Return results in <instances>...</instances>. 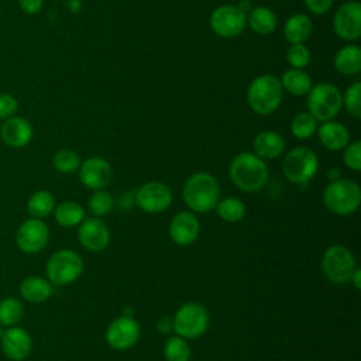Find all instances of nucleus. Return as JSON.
Listing matches in <instances>:
<instances>
[{"label":"nucleus","instance_id":"32","mask_svg":"<svg viewBox=\"0 0 361 361\" xmlns=\"http://www.w3.org/2000/svg\"><path fill=\"white\" fill-rule=\"evenodd\" d=\"M164 357L166 361H190L192 350L186 338L171 336L164 345Z\"/></svg>","mask_w":361,"mask_h":361},{"label":"nucleus","instance_id":"30","mask_svg":"<svg viewBox=\"0 0 361 361\" xmlns=\"http://www.w3.org/2000/svg\"><path fill=\"white\" fill-rule=\"evenodd\" d=\"M319 121L306 110V111H299L293 116L289 130L292 135L298 140H309L316 134Z\"/></svg>","mask_w":361,"mask_h":361},{"label":"nucleus","instance_id":"16","mask_svg":"<svg viewBox=\"0 0 361 361\" xmlns=\"http://www.w3.org/2000/svg\"><path fill=\"white\" fill-rule=\"evenodd\" d=\"M111 178V165L102 157H90L79 165V180L87 189H104L110 183Z\"/></svg>","mask_w":361,"mask_h":361},{"label":"nucleus","instance_id":"5","mask_svg":"<svg viewBox=\"0 0 361 361\" xmlns=\"http://www.w3.org/2000/svg\"><path fill=\"white\" fill-rule=\"evenodd\" d=\"M322 197L329 212L338 216H348L360 207L361 189L354 180L338 178L336 180H330L324 188Z\"/></svg>","mask_w":361,"mask_h":361},{"label":"nucleus","instance_id":"38","mask_svg":"<svg viewBox=\"0 0 361 361\" xmlns=\"http://www.w3.org/2000/svg\"><path fill=\"white\" fill-rule=\"evenodd\" d=\"M18 109L17 99L10 93H0V120L16 116Z\"/></svg>","mask_w":361,"mask_h":361},{"label":"nucleus","instance_id":"14","mask_svg":"<svg viewBox=\"0 0 361 361\" xmlns=\"http://www.w3.org/2000/svg\"><path fill=\"white\" fill-rule=\"evenodd\" d=\"M141 329L134 316H118L106 330V341L113 350H128L134 347L140 338Z\"/></svg>","mask_w":361,"mask_h":361},{"label":"nucleus","instance_id":"18","mask_svg":"<svg viewBox=\"0 0 361 361\" xmlns=\"http://www.w3.org/2000/svg\"><path fill=\"white\" fill-rule=\"evenodd\" d=\"M200 231V223L197 216L190 210L176 213L169 223L168 233L171 240L180 247L190 245L196 241Z\"/></svg>","mask_w":361,"mask_h":361},{"label":"nucleus","instance_id":"11","mask_svg":"<svg viewBox=\"0 0 361 361\" xmlns=\"http://www.w3.org/2000/svg\"><path fill=\"white\" fill-rule=\"evenodd\" d=\"M333 31L337 38L345 42H355L361 38L360 1L347 0L338 6L333 16Z\"/></svg>","mask_w":361,"mask_h":361},{"label":"nucleus","instance_id":"19","mask_svg":"<svg viewBox=\"0 0 361 361\" xmlns=\"http://www.w3.org/2000/svg\"><path fill=\"white\" fill-rule=\"evenodd\" d=\"M32 126L30 121L20 116L6 118L0 124V137L11 148H23L32 140Z\"/></svg>","mask_w":361,"mask_h":361},{"label":"nucleus","instance_id":"8","mask_svg":"<svg viewBox=\"0 0 361 361\" xmlns=\"http://www.w3.org/2000/svg\"><path fill=\"white\" fill-rule=\"evenodd\" d=\"M209 320V312L202 303L188 302L175 312L172 319V329L176 336H180L186 340H193L206 333Z\"/></svg>","mask_w":361,"mask_h":361},{"label":"nucleus","instance_id":"43","mask_svg":"<svg viewBox=\"0 0 361 361\" xmlns=\"http://www.w3.org/2000/svg\"><path fill=\"white\" fill-rule=\"evenodd\" d=\"M237 6H238V8H240L241 11H244L245 14L252 8V4H251L250 0H240V1L237 3Z\"/></svg>","mask_w":361,"mask_h":361},{"label":"nucleus","instance_id":"29","mask_svg":"<svg viewBox=\"0 0 361 361\" xmlns=\"http://www.w3.org/2000/svg\"><path fill=\"white\" fill-rule=\"evenodd\" d=\"M55 209V197L48 190L34 192L27 202V212L31 217L44 219L49 216Z\"/></svg>","mask_w":361,"mask_h":361},{"label":"nucleus","instance_id":"3","mask_svg":"<svg viewBox=\"0 0 361 361\" xmlns=\"http://www.w3.org/2000/svg\"><path fill=\"white\" fill-rule=\"evenodd\" d=\"M283 89L278 76L262 73L255 76L247 86V104L258 116H269L282 103Z\"/></svg>","mask_w":361,"mask_h":361},{"label":"nucleus","instance_id":"10","mask_svg":"<svg viewBox=\"0 0 361 361\" xmlns=\"http://www.w3.org/2000/svg\"><path fill=\"white\" fill-rule=\"evenodd\" d=\"M209 27L220 38H235L247 28V14L237 4H220L212 10Z\"/></svg>","mask_w":361,"mask_h":361},{"label":"nucleus","instance_id":"23","mask_svg":"<svg viewBox=\"0 0 361 361\" xmlns=\"http://www.w3.org/2000/svg\"><path fill=\"white\" fill-rule=\"evenodd\" d=\"M282 31L289 44H306L313 34V21L305 13H295L285 20Z\"/></svg>","mask_w":361,"mask_h":361},{"label":"nucleus","instance_id":"1","mask_svg":"<svg viewBox=\"0 0 361 361\" xmlns=\"http://www.w3.org/2000/svg\"><path fill=\"white\" fill-rule=\"evenodd\" d=\"M231 182L245 193L261 190L268 182V166L262 158L254 152L237 154L228 168Z\"/></svg>","mask_w":361,"mask_h":361},{"label":"nucleus","instance_id":"40","mask_svg":"<svg viewBox=\"0 0 361 361\" xmlns=\"http://www.w3.org/2000/svg\"><path fill=\"white\" fill-rule=\"evenodd\" d=\"M42 4H44V0H18L20 8L30 16L39 13V10L42 8Z\"/></svg>","mask_w":361,"mask_h":361},{"label":"nucleus","instance_id":"45","mask_svg":"<svg viewBox=\"0 0 361 361\" xmlns=\"http://www.w3.org/2000/svg\"><path fill=\"white\" fill-rule=\"evenodd\" d=\"M3 331H4V329H3V326L0 324V337H1V334H3Z\"/></svg>","mask_w":361,"mask_h":361},{"label":"nucleus","instance_id":"44","mask_svg":"<svg viewBox=\"0 0 361 361\" xmlns=\"http://www.w3.org/2000/svg\"><path fill=\"white\" fill-rule=\"evenodd\" d=\"M329 178H330V180H336V179H338V178H340V169H337V168H331V169L329 171Z\"/></svg>","mask_w":361,"mask_h":361},{"label":"nucleus","instance_id":"20","mask_svg":"<svg viewBox=\"0 0 361 361\" xmlns=\"http://www.w3.org/2000/svg\"><path fill=\"white\" fill-rule=\"evenodd\" d=\"M317 137L322 145L329 151H343L345 145L350 142V131L348 128L336 120H329L320 123L317 126Z\"/></svg>","mask_w":361,"mask_h":361},{"label":"nucleus","instance_id":"2","mask_svg":"<svg viewBox=\"0 0 361 361\" xmlns=\"http://www.w3.org/2000/svg\"><path fill=\"white\" fill-rule=\"evenodd\" d=\"M182 197L190 212L209 213L220 199L219 182L209 172H196L185 180Z\"/></svg>","mask_w":361,"mask_h":361},{"label":"nucleus","instance_id":"25","mask_svg":"<svg viewBox=\"0 0 361 361\" xmlns=\"http://www.w3.org/2000/svg\"><path fill=\"white\" fill-rule=\"evenodd\" d=\"M247 27L258 35H269L278 27V17L271 7L252 6L247 13Z\"/></svg>","mask_w":361,"mask_h":361},{"label":"nucleus","instance_id":"39","mask_svg":"<svg viewBox=\"0 0 361 361\" xmlns=\"http://www.w3.org/2000/svg\"><path fill=\"white\" fill-rule=\"evenodd\" d=\"M334 0H303L305 7L313 16H324L333 7Z\"/></svg>","mask_w":361,"mask_h":361},{"label":"nucleus","instance_id":"34","mask_svg":"<svg viewBox=\"0 0 361 361\" xmlns=\"http://www.w3.org/2000/svg\"><path fill=\"white\" fill-rule=\"evenodd\" d=\"M343 97V107L347 110V113L354 117L355 120L361 118V82L355 80L347 89L344 93H341Z\"/></svg>","mask_w":361,"mask_h":361},{"label":"nucleus","instance_id":"26","mask_svg":"<svg viewBox=\"0 0 361 361\" xmlns=\"http://www.w3.org/2000/svg\"><path fill=\"white\" fill-rule=\"evenodd\" d=\"M279 80L283 92L292 96H306L313 85L312 76L306 72V69L299 68L286 69Z\"/></svg>","mask_w":361,"mask_h":361},{"label":"nucleus","instance_id":"15","mask_svg":"<svg viewBox=\"0 0 361 361\" xmlns=\"http://www.w3.org/2000/svg\"><path fill=\"white\" fill-rule=\"evenodd\" d=\"M78 227V240L85 250L99 252L109 245L110 230L100 217H85Z\"/></svg>","mask_w":361,"mask_h":361},{"label":"nucleus","instance_id":"7","mask_svg":"<svg viewBox=\"0 0 361 361\" xmlns=\"http://www.w3.org/2000/svg\"><path fill=\"white\" fill-rule=\"evenodd\" d=\"M319 169V158L309 147H295L285 154L282 161L283 176L295 185L309 183Z\"/></svg>","mask_w":361,"mask_h":361},{"label":"nucleus","instance_id":"27","mask_svg":"<svg viewBox=\"0 0 361 361\" xmlns=\"http://www.w3.org/2000/svg\"><path fill=\"white\" fill-rule=\"evenodd\" d=\"M52 213H54L55 221L61 227H66V228L79 226L85 219V209L73 200H65L59 203L58 206H55Z\"/></svg>","mask_w":361,"mask_h":361},{"label":"nucleus","instance_id":"17","mask_svg":"<svg viewBox=\"0 0 361 361\" xmlns=\"http://www.w3.org/2000/svg\"><path fill=\"white\" fill-rule=\"evenodd\" d=\"M0 347L8 360L23 361L32 350V338L25 329L18 324L11 326L3 331L0 337Z\"/></svg>","mask_w":361,"mask_h":361},{"label":"nucleus","instance_id":"22","mask_svg":"<svg viewBox=\"0 0 361 361\" xmlns=\"http://www.w3.org/2000/svg\"><path fill=\"white\" fill-rule=\"evenodd\" d=\"M334 69L344 76H355L361 72V48L355 42H348L338 48L333 56Z\"/></svg>","mask_w":361,"mask_h":361},{"label":"nucleus","instance_id":"13","mask_svg":"<svg viewBox=\"0 0 361 361\" xmlns=\"http://www.w3.org/2000/svg\"><path fill=\"white\" fill-rule=\"evenodd\" d=\"M49 241V228L42 219L24 220L16 231L17 247L25 254L42 251Z\"/></svg>","mask_w":361,"mask_h":361},{"label":"nucleus","instance_id":"31","mask_svg":"<svg viewBox=\"0 0 361 361\" xmlns=\"http://www.w3.org/2000/svg\"><path fill=\"white\" fill-rule=\"evenodd\" d=\"M24 316L21 300L14 296H7L0 300V324L3 327L17 326Z\"/></svg>","mask_w":361,"mask_h":361},{"label":"nucleus","instance_id":"28","mask_svg":"<svg viewBox=\"0 0 361 361\" xmlns=\"http://www.w3.org/2000/svg\"><path fill=\"white\" fill-rule=\"evenodd\" d=\"M217 216L226 223H238L245 217V204L235 196H227L224 199H219L214 206Z\"/></svg>","mask_w":361,"mask_h":361},{"label":"nucleus","instance_id":"21","mask_svg":"<svg viewBox=\"0 0 361 361\" xmlns=\"http://www.w3.org/2000/svg\"><path fill=\"white\" fill-rule=\"evenodd\" d=\"M285 151L283 137L274 130L259 131L252 140V152L259 158L275 159Z\"/></svg>","mask_w":361,"mask_h":361},{"label":"nucleus","instance_id":"42","mask_svg":"<svg viewBox=\"0 0 361 361\" xmlns=\"http://www.w3.org/2000/svg\"><path fill=\"white\" fill-rule=\"evenodd\" d=\"M157 327L162 331V333H166L171 327H172V320L171 319H161L158 323H157Z\"/></svg>","mask_w":361,"mask_h":361},{"label":"nucleus","instance_id":"9","mask_svg":"<svg viewBox=\"0 0 361 361\" xmlns=\"http://www.w3.org/2000/svg\"><path fill=\"white\" fill-rule=\"evenodd\" d=\"M355 268V257L344 245H331L322 257L323 275L333 283L343 285L350 282Z\"/></svg>","mask_w":361,"mask_h":361},{"label":"nucleus","instance_id":"24","mask_svg":"<svg viewBox=\"0 0 361 361\" xmlns=\"http://www.w3.org/2000/svg\"><path fill=\"white\" fill-rule=\"evenodd\" d=\"M54 293V285L42 276L30 275L20 283V295L30 303H42Z\"/></svg>","mask_w":361,"mask_h":361},{"label":"nucleus","instance_id":"35","mask_svg":"<svg viewBox=\"0 0 361 361\" xmlns=\"http://www.w3.org/2000/svg\"><path fill=\"white\" fill-rule=\"evenodd\" d=\"M87 206L94 217H103L113 210L114 199L110 192L104 189H99V190H94V193L90 196Z\"/></svg>","mask_w":361,"mask_h":361},{"label":"nucleus","instance_id":"12","mask_svg":"<svg viewBox=\"0 0 361 361\" xmlns=\"http://www.w3.org/2000/svg\"><path fill=\"white\" fill-rule=\"evenodd\" d=\"M173 199L172 189L161 180H149L142 183L135 192L137 206L151 214L165 212Z\"/></svg>","mask_w":361,"mask_h":361},{"label":"nucleus","instance_id":"36","mask_svg":"<svg viewBox=\"0 0 361 361\" xmlns=\"http://www.w3.org/2000/svg\"><path fill=\"white\" fill-rule=\"evenodd\" d=\"M286 62L290 68H299L305 69L312 58L310 49L307 48L306 44H289V48L286 49L285 54Z\"/></svg>","mask_w":361,"mask_h":361},{"label":"nucleus","instance_id":"37","mask_svg":"<svg viewBox=\"0 0 361 361\" xmlns=\"http://www.w3.org/2000/svg\"><path fill=\"white\" fill-rule=\"evenodd\" d=\"M343 151V161L345 166L358 172L361 169V141H350Z\"/></svg>","mask_w":361,"mask_h":361},{"label":"nucleus","instance_id":"41","mask_svg":"<svg viewBox=\"0 0 361 361\" xmlns=\"http://www.w3.org/2000/svg\"><path fill=\"white\" fill-rule=\"evenodd\" d=\"M350 282L354 285L355 289H360V288H361V269H360L358 267H357L355 271L353 272Z\"/></svg>","mask_w":361,"mask_h":361},{"label":"nucleus","instance_id":"4","mask_svg":"<svg viewBox=\"0 0 361 361\" xmlns=\"http://www.w3.org/2000/svg\"><path fill=\"white\" fill-rule=\"evenodd\" d=\"M307 111L319 121L334 120L343 109V97L340 89L330 82H319L312 85L306 94Z\"/></svg>","mask_w":361,"mask_h":361},{"label":"nucleus","instance_id":"33","mask_svg":"<svg viewBox=\"0 0 361 361\" xmlns=\"http://www.w3.org/2000/svg\"><path fill=\"white\" fill-rule=\"evenodd\" d=\"M80 162V157L73 149L68 148L58 149L52 157V165L61 173H72L78 171Z\"/></svg>","mask_w":361,"mask_h":361},{"label":"nucleus","instance_id":"6","mask_svg":"<svg viewBox=\"0 0 361 361\" xmlns=\"http://www.w3.org/2000/svg\"><path fill=\"white\" fill-rule=\"evenodd\" d=\"M83 272L82 257L69 248L55 251L47 261V279L54 286H65L73 283Z\"/></svg>","mask_w":361,"mask_h":361}]
</instances>
